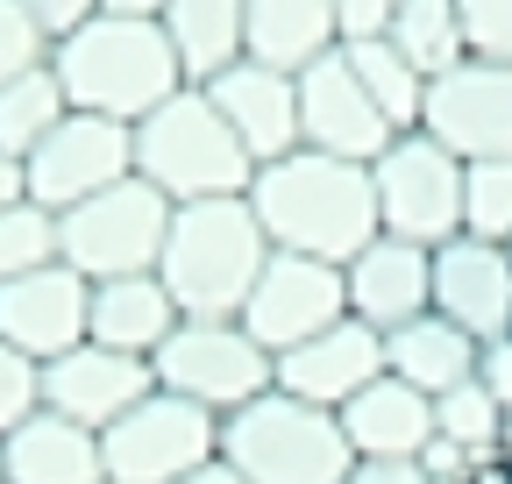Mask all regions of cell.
I'll use <instances>...</instances> for the list:
<instances>
[{
	"instance_id": "1",
	"label": "cell",
	"mask_w": 512,
	"mask_h": 484,
	"mask_svg": "<svg viewBox=\"0 0 512 484\" xmlns=\"http://www.w3.org/2000/svg\"><path fill=\"white\" fill-rule=\"evenodd\" d=\"M249 214L264 221L271 250L320 257V264H349L363 242H377V186L370 164L328 157V150H292L278 164H256L249 178Z\"/></svg>"
},
{
	"instance_id": "2",
	"label": "cell",
	"mask_w": 512,
	"mask_h": 484,
	"mask_svg": "<svg viewBox=\"0 0 512 484\" xmlns=\"http://www.w3.org/2000/svg\"><path fill=\"white\" fill-rule=\"evenodd\" d=\"M50 72L79 114H107L136 129L143 114H157L171 93H185V65L150 15H93L72 36H57Z\"/></svg>"
},
{
	"instance_id": "3",
	"label": "cell",
	"mask_w": 512,
	"mask_h": 484,
	"mask_svg": "<svg viewBox=\"0 0 512 484\" xmlns=\"http://www.w3.org/2000/svg\"><path fill=\"white\" fill-rule=\"evenodd\" d=\"M264 264H271V235L249 214V193H235V200H192L171 214L157 278L185 321H235Z\"/></svg>"
},
{
	"instance_id": "4",
	"label": "cell",
	"mask_w": 512,
	"mask_h": 484,
	"mask_svg": "<svg viewBox=\"0 0 512 484\" xmlns=\"http://www.w3.org/2000/svg\"><path fill=\"white\" fill-rule=\"evenodd\" d=\"M136 178H150L171 207L235 200V193H249L256 157L242 150V136L221 121V107L200 86H185L157 114L136 121Z\"/></svg>"
},
{
	"instance_id": "5",
	"label": "cell",
	"mask_w": 512,
	"mask_h": 484,
	"mask_svg": "<svg viewBox=\"0 0 512 484\" xmlns=\"http://www.w3.org/2000/svg\"><path fill=\"white\" fill-rule=\"evenodd\" d=\"M221 456L249 484H342L356 449L328 406H306L292 392H264L221 420Z\"/></svg>"
},
{
	"instance_id": "6",
	"label": "cell",
	"mask_w": 512,
	"mask_h": 484,
	"mask_svg": "<svg viewBox=\"0 0 512 484\" xmlns=\"http://www.w3.org/2000/svg\"><path fill=\"white\" fill-rule=\"evenodd\" d=\"M171 200L150 186V178H114L107 193L79 200L57 214V264H72L79 278L107 285V278H143L164 257V235H171Z\"/></svg>"
},
{
	"instance_id": "7",
	"label": "cell",
	"mask_w": 512,
	"mask_h": 484,
	"mask_svg": "<svg viewBox=\"0 0 512 484\" xmlns=\"http://www.w3.org/2000/svg\"><path fill=\"white\" fill-rule=\"evenodd\" d=\"M150 371L164 392L207 406V413H235L249 399H264L278 385V356L256 342L242 321H178L171 342L150 356Z\"/></svg>"
},
{
	"instance_id": "8",
	"label": "cell",
	"mask_w": 512,
	"mask_h": 484,
	"mask_svg": "<svg viewBox=\"0 0 512 484\" xmlns=\"http://www.w3.org/2000/svg\"><path fill=\"white\" fill-rule=\"evenodd\" d=\"M100 456H107V484H178L185 470L221 456V413L157 385L114 428H100Z\"/></svg>"
},
{
	"instance_id": "9",
	"label": "cell",
	"mask_w": 512,
	"mask_h": 484,
	"mask_svg": "<svg viewBox=\"0 0 512 484\" xmlns=\"http://www.w3.org/2000/svg\"><path fill=\"white\" fill-rule=\"evenodd\" d=\"M370 186L384 235H406L420 250H441L448 235H463V157L441 150L427 129L392 136V150L370 164Z\"/></svg>"
},
{
	"instance_id": "10",
	"label": "cell",
	"mask_w": 512,
	"mask_h": 484,
	"mask_svg": "<svg viewBox=\"0 0 512 484\" xmlns=\"http://www.w3.org/2000/svg\"><path fill=\"white\" fill-rule=\"evenodd\" d=\"M136 171V129L128 121H107V114H64L57 129L22 157V186L36 207L64 214V207H79L93 193H107L114 178Z\"/></svg>"
},
{
	"instance_id": "11",
	"label": "cell",
	"mask_w": 512,
	"mask_h": 484,
	"mask_svg": "<svg viewBox=\"0 0 512 484\" xmlns=\"http://www.w3.org/2000/svg\"><path fill=\"white\" fill-rule=\"evenodd\" d=\"M271 356L328 335L335 321H349V285H342V264H320V257H292V250H271L264 278L249 285L242 314H235Z\"/></svg>"
},
{
	"instance_id": "12",
	"label": "cell",
	"mask_w": 512,
	"mask_h": 484,
	"mask_svg": "<svg viewBox=\"0 0 512 484\" xmlns=\"http://www.w3.org/2000/svg\"><path fill=\"white\" fill-rule=\"evenodd\" d=\"M420 129H427L441 150H456L463 164L512 157V65H484V57H463L456 72L427 79Z\"/></svg>"
},
{
	"instance_id": "13",
	"label": "cell",
	"mask_w": 512,
	"mask_h": 484,
	"mask_svg": "<svg viewBox=\"0 0 512 484\" xmlns=\"http://www.w3.org/2000/svg\"><path fill=\"white\" fill-rule=\"evenodd\" d=\"M392 121H384L363 93V79L349 72V57L328 50L299 72V143L306 150H328V157H349V164H377L392 150Z\"/></svg>"
},
{
	"instance_id": "14",
	"label": "cell",
	"mask_w": 512,
	"mask_h": 484,
	"mask_svg": "<svg viewBox=\"0 0 512 484\" xmlns=\"http://www.w3.org/2000/svg\"><path fill=\"white\" fill-rule=\"evenodd\" d=\"M434 314L456 321L470 342L512 335V250L484 235H448L434 250Z\"/></svg>"
},
{
	"instance_id": "15",
	"label": "cell",
	"mask_w": 512,
	"mask_h": 484,
	"mask_svg": "<svg viewBox=\"0 0 512 484\" xmlns=\"http://www.w3.org/2000/svg\"><path fill=\"white\" fill-rule=\"evenodd\" d=\"M157 392V371H150V356H121L107 342H79V349H64L43 363V406L64 413V420H79V428H114V420L150 399Z\"/></svg>"
},
{
	"instance_id": "16",
	"label": "cell",
	"mask_w": 512,
	"mask_h": 484,
	"mask_svg": "<svg viewBox=\"0 0 512 484\" xmlns=\"http://www.w3.org/2000/svg\"><path fill=\"white\" fill-rule=\"evenodd\" d=\"M342 285H349V314L377 335H399L406 321L434 314V250L406 235H377L342 264Z\"/></svg>"
},
{
	"instance_id": "17",
	"label": "cell",
	"mask_w": 512,
	"mask_h": 484,
	"mask_svg": "<svg viewBox=\"0 0 512 484\" xmlns=\"http://www.w3.org/2000/svg\"><path fill=\"white\" fill-rule=\"evenodd\" d=\"M86 321H93V278H79L72 264H43L15 285H0V342H15L36 363L79 349Z\"/></svg>"
},
{
	"instance_id": "18",
	"label": "cell",
	"mask_w": 512,
	"mask_h": 484,
	"mask_svg": "<svg viewBox=\"0 0 512 484\" xmlns=\"http://www.w3.org/2000/svg\"><path fill=\"white\" fill-rule=\"evenodd\" d=\"M221 121L242 136V150L256 164H278L299 150V72H278V65H256V57H235L228 72H214L200 86Z\"/></svg>"
},
{
	"instance_id": "19",
	"label": "cell",
	"mask_w": 512,
	"mask_h": 484,
	"mask_svg": "<svg viewBox=\"0 0 512 484\" xmlns=\"http://www.w3.org/2000/svg\"><path fill=\"white\" fill-rule=\"evenodd\" d=\"M377 378H384V335L363 328L356 314L335 321L328 335H313V342H299V349L278 356V392H292L306 406H328V413H342Z\"/></svg>"
},
{
	"instance_id": "20",
	"label": "cell",
	"mask_w": 512,
	"mask_h": 484,
	"mask_svg": "<svg viewBox=\"0 0 512 484\" xmlns=\"http://www.w3.org/2000/svg\"><path fill=\"white\" fill-rule=\"evenodd\" d=\"M0 456H8V484H107L100 435L50 406H36L15 435H0Z\"/></svg>"
},
{
	"instance_id": "21",
	"label": "cell",
	"mask_w": 512,
	"mask_h": 484,
	"mask_svg": "<svg viewBox=\"0 0 512 484\" xmlns=\"http://www.w3.org/2000/svg\"><path fill=\"white\" fill-rule=\"evenodd\" d=\"M335 420H342V435H349L356 456H420L434 442V399L413 392L392 371H384L377 385H363Z\"/></svg>"
},
{
	"instance_id": "22",
	"label": "cell",
	"mask_w": 512,
	"mask_h": 484,
	"mask_svg": "<svg viewBox=\"0 0 512 484\" xmlns=\"http://www.w3.org/2000/svg\"><path fill=\"white\" fill-rule=\"evenodd\" d=\"M178 321H185V314H178V299L164 292L157 271H143V278H107V285H93L86 342H107V349H121V356H157Z\"/></svg>"
},
{
	"instance_id": "23",
	"label": "cell",
	"mask_w": 512,
	"mask_h": 484,
	"mask_svg": "<svg viewBox=\"0 0 512 484\" xmlns=\"http://www.w3.org/2000/svg\"><path fill=\"white\" fill-rule=\"evenodd\" d=\"M477 363H484V342H470L456 321H441V314H420V321H406L399 335H384V371L406 378V385L427 392V399L470 385Z\"/></svg>"
},
{
	"instance_id": "24",
	"label": "cell",
	"mask_w": 512,
	"mask_h": 484,
	"mask_svg": "<svg viewBox=\"0 0 512 484\" xmlns=\"http://www.w3.org/2000/svg\"><path fill=\"white\" fill-rule=\"evenodd\" d=\"M328 50H342L335 43V0H249L242 57L278 65V72H306Z\"/></svg>"
},
{
	"instance_id": "25",
	"label": "cell",
	"mask_w": 512,
	"mask_h": 484,
	"mask_svg": "<svg viewBox=\"0 0 512 484\" xmlns=\"http://www.w3.org/2000/svg\"><path fill=\"white\" fill-rule=\"evenodd\" d=\"M164 36L185 65V86H207L214 72H228L242 57V29H249V0H164Z\"/></svg>"
},
{
	"instance_id": "26",
	"label": "cell",
	"mask_w": 512,
	"mask_h": 484,
	"mask_svg": "<svg viewBox=\"0 0 512 484\" xmlns=\"http://www.w3.org/2000/svg\"><path fill=\"white\" fill-rule=\"evenodd\" d=\"M392 43L413 72L441 79V72H456L463 65V15H456V0H399V15H392Z\"/></svg>"
},
{
	"instance_id": "27",
	"label": "cell",
	"mask_w": 512,
	"mask_h": 484,
	"mask_svg": "<svg viewBox=\"0 0 512 484\" xmlns=\"http://www.w3.org/2000/svg\"><path fill=\"white\" fill-rule=\"evenodd\" d=\"M342 57H349V72L363 79V93H370V107L392 121V129L406 136V129H420V107H427V72H413L406 57L392 50V43H342Z\"/></svg>"
},
{
	"instance_id": "28",
	"label": "cell",
	"mask_w": 512,
	"mask_h": 484,
	"mask_svg": "<svg viewBox=\"0 0 512 484\" xmlns=\"http://www.w3.org/2000/svg\"><path fill=\"white\" fill-rule=\"evenodd\" d=\"M72 114V100H64V86H57V72L43 65V72H29V79H15V86H0V157H29L57 121Z\"/></svg>"
},
{
	"instance_id": "29",
	"label": "cell",
	"mask_w": 512,
	"mask_h": 484,
	"mask_svg": "<svg viewBox=\"0 0 512 484\" xmlns=\"http://www.w3.org/2000/svg\"><path fill=\"white\" fill-rule=\"evenodd\" d=\"M434 435H441V442H456L470 463H477V456H498L505 406L491 399L484 378H470V385H456V392H441V399H434Z\"/></svg>"
},
{
	"instance_id": "30",
	"label": "cell",
	"mask_w": 512,
	"mask_h": 484,
	"mask_svg": "<svg viewBox=\"0 0 512 484\" xmlns=\"http://www.w3.org/2000/svg\"><path fill=\"white\" fill-rule=\"evenodd\" d=\"M43 264H57V214L36 200L0 207V285H15Z\"/></svg>"
},
{
	"instance_id": "31",
	"label": "cell",
	"mask_w": 512,
	"mask_h": 484,
	"mask_svg": "<svg viewBox=\"0 0 512 484\" xmlns=\"http://www.w3.org/2000/svg\"><path fill=\"white\" fill-rule=\"evenodd\" d=\"M463 235L512 242V157L463 164Z\"/></svg>"
},
{
	"instance_id": "32",
	"label": "cell",
	"mask_w": 512,
	"mask_h": 484,
	"mask_svg": "<svg viewBox=\"0 0 512 484\" xmlns=\"http://www.w3.org/2000/svg\"><path fill=\"white\" fill-rule=\"evenodd\" d=\"M50 29L22 8V0H0V86H15V79H29V72H43L50 65Z\"/></svg>"
},
{
	"instance_id": "33",
	"label": "cell",
	"mask_w": 512,
	"mask_h": 484,
	"mask_svg": "<svg viewBox=\"0 0 512 484\" xmlns=\"http://www.w3.org/2000/svg\"><path fill=\"white\" fill-rule=\"evenodd\" d=\"M36 406H43V363L22 356L15 342H0V435H15Z\"/></svg>"
},
{
	"instance_id": "34",
	"label": "cell",
	"mask_w": 512,
	"mask_h": 484,
	"mask_svg": "<svg viewBox=\"0 0 512 484\" xmlns=\"http://www.w3.org/2000/svg\"><path fill=\"white\" fill-rule=\"evenodd\" d=\"M463 15V50L484 65H512V0H456Z\"/></svg>"
},
{
	"instance_id": "35",
	"label": "cell",
	"mask_w": 512,
	"mask_h": 484,
	"mask_svg": "<svg viewBox=\"0 0 512 484\" xmlns=\"http://www.w3.org/2000/svg\"><path fill=\"white\" fill-rule=\"evenodd\" d=\"M399 0H335V43H377L392 36Z\"/></svg>"
},
{
	"instance_id": "36",
	"label": "cell",
	"mask_w": 512,
	"mask_h": 484,
	"mask_svg": "<svg viewBox=\"0 0 512 484\" xmlns=\"http://www.w3.org/2000/svg\"><path fill=\"white\" fill-rule=\"evenodd\" d=\"M342 484H434L420 470V456H356Z\"/></svg>"
},
{
	"instance_id": "37",
	"label": "cell",
	"mask_w": 512,
	"mask_h": 484,
	"mask_svg": "<svg viewBox=\"0 0 512 484\" xmlns=\"http://www.w3.org/2000/svg\"><path fill=\"white\" fill-rule=\"evenodd\" d=\"M22 8H29V15L50 29V43H57V36H72L79 22H93V15H100V0H22Z\"/></svg>"
},
{
	"instance_id": "38",
	"label": "cell",
	"mask_w": 512,
	"mask_h": 484,
	"mask_svg": "<svg viewBox=\"0 0 512 484\" xmlns=\"http://www.w3.org/2000/svg\"><path fill=\"white\" fill-rule=\"evenodd\" d=\"M477 378L491 385V399H498V406H505V420H512V342H484Z\"/></svg>"
},
{
	"instance_id": "39",
	"label": "cell",
	"mask_w": 512,
	"mask_h": 484,
	"mask_svg": "<svg viewBox=\"0 0 512 484\" xmlns=\"http://www.w3.org/2000/svg\"><path fill=\"white\" fill-rule=\"evenodd\" d=\"M178 484H249V477H242V470H235L228 456H214V463H200V470H185Z\"/></svg>"
},
{
	"instance_id": "40",
	"label": "cell",
	"mask_w": 512,
	"mask_h": 484,
	"mask_svg": "<svg viewBox=\"0 0 512 484\" xmlns=\"http://www.w3.org/2000/svg\"><path fill=\"white\" fill-rule=\"evenodd\" d=\"M15 200H29V186H22V164H15V157H0V207H15Z\"/></svg>"
},
{
	"instance_id": "41",
	"label": "cell",
	"mask_w": 512,
	"mask_h": 484,
	"mask_svg": "<svg viewBox=\"0 0 512 484\" xmlns=\"http://www.w3.org/2000/svg\"><path fill=\"white\" fill-rule=\"evenodd\" d=\"M100 15H164V0H100Z\"/></svg>"
},
{
	"instance_id": "42",
	"label": "cell",
	"mask_w": 512,
	"mask_h": 484,
	"mask_svg": "<svg viewBox=\"0 0 512 484\" xmlns=\"http://www.w3.org/2000/svg\"><path fill=\"white\" fill-rule=\"evenodd\" d=\"M0 484H8V456H0Z\"/></svg>"
},
{
	"instance_id": "43",
	"label": "cell",
	"mask_w": 512,
	"mask_h": 484,
	"mask_svg": "<svg viewBox=\"0 0 512 484\" xmlns=\"http://www.w3.org/2000/svg\"><path fill=\"white\" fill-rule=\"evenodd\" d=\"M505 250H512V242H505Z\"/></svg>"
},
{
	"instance_id": "44",
	"label": "cell",
	"mask_w": 512,
	"mask_h": 484,
	"mask_svg": "<svg viewBox=\"0 0 512 484\" xmlns=\"http://www.w3.org/2000/svg\"><path fill=\"white\" fill-rule=\"evenodd\" d=\"M505 342H512V335H505Z\"/></svg>"
}]
</instances>
